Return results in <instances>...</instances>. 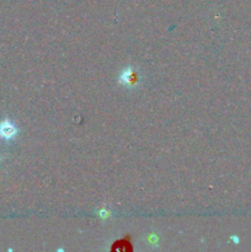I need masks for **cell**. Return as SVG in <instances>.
<instances>
[{
    "mask_svg": "<svg viewBox=\"0 0 251 252\" xmlns=\"http://www.w3.org/2000/svg\"><path fill=\"white\" fill-rule=\"evenodd\" d=\"M120 83L125 86H135L139 83V75L132 66H127L120 75Z\"/></svg>",
    "mask_w": 251,
    "mask_h": 252,
    "instance_id": "obj_1",
    "label": "cell"
},
{
    "mask_svg": "<svg viewBox=\"0 0 251 252\" xmlns=\"http://www.w3.org/2000/svg\"><path fill=\"white\" fill-rule=\"evenodd\" d=\"M17 134V128L12 122L9 120L4 121L0 123V137L5 140H11L16 137Z\"/></svg>",
    "mask_w": 251,
    "mask_h": 252,
    "instance_id": "obj_2",
    "label": "cell"
}]
</instances>
